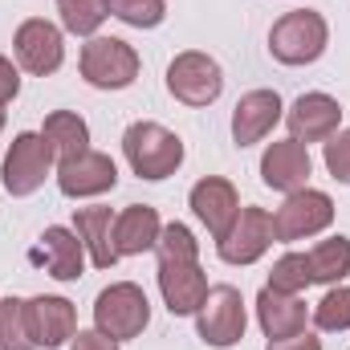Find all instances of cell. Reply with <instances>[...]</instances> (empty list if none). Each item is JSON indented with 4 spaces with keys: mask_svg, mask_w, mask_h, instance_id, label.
Listing matches in <instances>:
<instances>
[{
    "mask_svg": "<svg viewBox=\"0 0 350 350\" xmlns=\"http://www.w3.org/2000/svg\"><path fill=\"white\" fill-rule=\"evenodd\" d=\"M159 293H163V306L172 310L175 318H187L204 306L208 297V277L200 269V241L191 237L187 224H163L159 232Z\"/></svg>",
    "mask_w": 350,
    "mask_h": 350,
    "instance_id": "obj_1",
    "label": "cell"
},
{
    "mask_svg": "<svg viewBox=\"0 0 350 350\" xmlns=\"http://www.w3.org/2000/svg\"><path fill=\"white\" fill-rule=\"evenodd\" d=\"M122 155L139 179H167L183 163V139L163 122H131L122 135Z\"/></svg>",
    "mask_w": 350,
    "mask_h": 350,
    "instance_id": "obj_2",
    "label": "cell"
},
{
    "mask_svg": "<svg viewBox=\"0 0 350 350\" xmlns=\"http://www.w3.org/2000/svg\"><path fill=\"white\" fill-rule=\"evenodd\" d=\"M330 45V25L314 8H293L269 29V53L281 66H310L326 53Z\"/></svg>",
    "mask_w": 350,
    "mask_h": 350,
    "instance_id": "obj_3",
    "label": "cell"
},
{
    "mask_svg": "<svg viewBox=\"0 0 350 350\" xmlns=\"http://www.w3.org/2000/svg\"><path fill=\"white\" fill-rule=\"evenodd\" d=\"M147 322H151V301L135 281H118V285L102 289L94 301V330H102L114 342L139 338L147 330Z\"/></svg>",
    "mask_w": 350,
    "mask_h": 350,
    "instance_id": "obj_4",
    "label": "cell"
},
{
    "mask_svg": "<svg viewBox=\"0 0 350 350\" xmlns=\"http://www.w3.org/2000/svg\"><path fill=\"white\" fill-rule=\"evenodd\" d=\"M53 159H57V155H53V147L45 143L41 131H21V135L12 139L4 163H0V183H4V191H8V196H33V191L49 179Z\"/></svg>",
    "mask_w": 350,
    "mask_h": 350,
    "instance_id": "obj_5",
    "label": "cell"
},
{
    "mask_svg": "<svg viewBox=\"0 0 350 350\" xmlns=\"http://www.w3.org/2000/svg\"><path fill=\"white\" fill-rule=\"evenodd\" d=\"M78 66L94 90H126L139 78V53L122 37H90Z\"/></svg>",
    "mask_w": 350,
    "mask_h": 350,
    "instance_id": "obj_6",
    "label": "cell"
},
{
    "mask_svg": "<svg viewBox=\"0 0 350 350\" xmlns=\"http://www.w3.org/2000/svg\"><path fill=\"white\" fill-rule=\"evenodd\" d=\"M245 326H249V314H245V297L237 285H212L204 306L196 310V330L208 347L228 350L245 338Z\"/></svg>",
    "mask_w": 350,
    "mask_h": 350,
    "instance_id": "obj_7",
    "label": "cell"
},
{
    "mask_svg": "<svg viewBox=\"0 0 350 350\" xmlns=\"http://www.w3.org/2000/svg\"><path fill=\"white\" fill-rule=\"evenodd\" d=\"M167 90L183 106H212L224 94V70L216 57H208L200 49L175 53V62L167 66Z\"/></svg>",
    "mask_w": 350,
    "mask_h": 350,
    "instance_id": "obj_8",
    "label": "cell"
},
{
    "mask_svg": "<svg viewBox=\"0 0 350 350\" xmlns=\"http://www.w3.org/2000/svg\"><path fill=\"white\" fill-rule=\"evenodd\" d=\"M330 220H334V200L326 191H318V187H301V191L285 196V204L273 216V228H277V241L293 245V241L326 232Z\"/></svg>",
    "mask_w": 350,
    "mask_h": 350,
    "instance_id": "obj_9",
    "label": "cell"
},
{
    "mask_svg": "<svg viewBox=\"0 0 350 350\" xmlns=\"http://www.w3.org/2000/svg\"><path fill=\"white\" fill-rule=\"evenodd\" d=\"M12 53H16V66L33 78H49L62 70L66 62V37L57 25H49L45 16H33L16 29L12 37Z\"/></svg>",
    "mask_w": 350,
    "mask_h": 350,
    "instance_id": "obj_10",
    "label": "cell"
},
{
    "mask_svg": "<svg viewBox=\"0 0 350 350\" xmlns=\"http://www.w3.org/2000/svg\"><path fill=\"white\" fill-rule=\"evenodd\" d=\"M277 241V228H273V216L265 208H241V216L232 220L228 237L216 241V253L224 265H253L269 253V245Z\"/></svg>",
    "mask_w": 350,
    "mask_h": 350,
    "instance_id": "obj_11",
    "label": "cell"
},
{
    "mask_svg": "<svg viewBox=\"0 0 350 350\" xmlns=\"http://www.w3.org/2000/svg\"><path fill=\"white\" fill-rule=\"evenodd\" d=\"M25 322H29V338L37 350H57L78 334V310L66 297H29L25 301Z\"/></svg>",
    "mask_w": 350,
    "mask_h": 350,
    "instance_id": "obj_12",
    "label": "cell"
},
{
    "mask_svg": "<svg viewBox=\"0 0 350 350\" xmlns=\"http://www.w3.org/2000/svg\"><path fill=\"white\" fill-rule=\"evenodd\" d=\"M187 204H191L196 220L212 232V241H224L228 228H232V220L241 216V196H237V187H232L228 179H220V175H204V179L191 187Z\"/></svg>",
    "mask_w": 350,
    "mask_h": 350,
    "instance_id": "obj_13",
    "label": "cell"
},
{
    "mask_svg": "<svg viewBox=\"0 0 350 350\" xmlns=\"http://www.w3.org/2000/svg\"><path fill=\"white\" fill-rule=\"evenodd\" d=\"M114 183H118V167H114V159L102 155V151H82V155L57 163V187H62V196H70V200L106 196V191H114Z\"/></svg>",
    "mask_w": 350,
    "mask_h": 350,
    "instance_id": "obj_14",
    "label": "cell"
},
{
    "mask_svg": "<svg viewBox=\"0 0 350 350\" xmlns=\"http://www.w3.org/2000/svg\"><path fill=\"white\" fill-rule=\"evenodd\" d=\"M33 265H45V273L53 281H78L86 273V245L74 228H62V224H49L41 237H37V249L29 253Z\"/></svg>",
    "mask_w": 350,
    "mask_h": 350,
    "instance_id": "obj_15",
    "label": "cell"
},
{
    "mask_svg": "<svg viewBox=\"0 0 350 350\" xmlns=\"http://www.w3.org/2000/svg\"><path fill=\"white\" fill-rule=\"evenodd\" d=\"M285 122H289V139H297V143H326L338 131V122H342V106L330 94H301L285 110Z\"/></svg>",
    "mask_w": 350,
    "mask_h": 350,
    "instance_id": "obj_16",
    "label": "cell"
},
{
    "mask_svg": "<svg viewBox=\"0 0 350 350\" xmlns=\"http://www.w3.org/2000/svg\"><path fill=\"white\" fill-rule=\"evenodd\" d=\"M314 172V163H310V151H306V143H297V139H281V143H269V151L261 155V179L265 187H273V191H301L306 187V179Z\"/></svg>",
    "mask_w": 350,
    "mask_h": 350,
    "instance_id": "obj_17",
    "label": "cell"
},
{
    "mask_svg": "<svg viewBox=\"0 0 350 350\" xmlns=\"http://www.w3.org/2000/svg\"><path fill=\"white\" fill-rule=\"evenodd\" d=\"M281 114H285V106H281L277 90H249L237 102V110H232V139H237V147L261 143L265 135L281 122Z\"/></svg>",
    "mask_w": 350,
    "mask_h": 350,
    "instance_id": "obj_18",
    "label": "cell"
},
{
    "mask_svg": "<svg viewBox=\"0 0 350 350\" xmlns=\"http://www.w3.org/2000/svg\"><path fill=\"white\" fill-rule=\"evenodd\" d=\"M159 232H163V220L151 204H131L114 216V249L118 257H143L159 245Z\"/></svg>",
    "mask_w": 350,
    "mask_h": 350,
    "instance_id": "obj_19",
    "label": "cell"
},
{
    "mask_svg": "<svg viewBox=\"0 0 350 350\" xmlns=\"http://www.w3.org/2000/svg\"><path fill=\"white\" fill-rule=\"evenodd\" d=\"M306 301L297 293H277L265 285L257 293V322H261L265 338H289V334H301L306 330Z\"/></svg>",
    "mask_w": 350,
    "mask_h": 350,
    "instance_id": "obj_20",
    "label": "cell"
},
{
    "mask_svg": "<svg viewBox=\"0 0 350 350\" xmlns=\"http://www.w3.org/2000/svg\"><path fill=\"white\" fill-rule=\"evenodd\" d=\"M74 232L82 237L94 269H114L118 249H114V212L110 208H78L74 212Z\"/></svg>",
    "mask_w": 350,
    "mask_h": 350,
    "instance_id": "obj_21",
    "label": "cell"
},
{
    "mask_svg": "<svg viewBox=\"0 0 350 350\" xmlns=\"http://www.w3.org/2000/svg\"><path fill=\"white\" fill-rule=\"evenodd\" d=\"M41 135H45V143L53 147L57 163L90 151V126H86V118H82L78 110H53V114L45 118Z\"/></svg>",
    "mask_w": 350,
    "mask_h": 350,
    "instance_id": "obj_22",
    "label": "cell"
},
{
    "mask_svg": "<svg viewBox=\"0 0 350 350\" xmlns=\"http://www.w3.org/2000/svg\"><path fill=\"white\" fill-rule=\"evenodd\" d=\"M306 257H310V273H314L318 285H342V277L350 273V241L330 237V241L314 245Z\"/></svg>",
    "mask_w": 350,
    "mask_h": 350,
    "instance_id": "obj_23",
    "label": "cell"
},
{
    "mask_svg": "<svg viewBox=\"0 0 350 350\" xmlns=\"http://www.w3.org/2000/svg\"><path fill=\"white\" fill-rule=\"evenodd\" d=\"M62 12V29L78 33V37H94L102 29V21L110 16V0H57Z\"/></svg>",
    "mask_w": 350,
    "mask_h": 350,
    "instance_id": "obj_24",
    "label": "cell"
},
{
    "mask_svg": "<svg viewBox=\"0 0 350 350\" xmlns=\"http://www.w3.org/2000/svg\"><path fill=\"white\" fill-rule=\"evenodd\" d=\"M310 285H314V273H310V257L306 253H285L281 261H273L269 289H277V293H301Z\"/></svg>",
    "mask_w": 350,
    "mask_h": 350,
    "instance_id": "obj_25",
    "label": "cell"
},
{
    "mask_svg": "<svg viewBox=\"0 0 350 350\" xmlns=\"http://www.w3.org/2000/svg\"><path fill=\"white\" fill-rule=\"evenodd\" d=\"M0 350H37L33 338H29L21 297H0Z\"/></svg>",
    "mask_w": 350,
    "mask_h": 350,
    "instance_id": "obj_26",
    "label": "cell"
},
{
    "mask_svg": "<svg viewBox=\"0 0 350 350\" xmlns=\"http://www.w3.org/2000/svg\"><path fill=\"white\" fill-rule=\"evenodd\" d=\"M314 326L318 330H350V285H330L326 297L314 306Z\"/></svg>",
    "mask_w": 350,
    "mask_h": 350,
    "instance_id": "obj_27",
    "label": "cell"
},
{
    "mask_svg": "<svg viewBox=\"0 0 350 350\" xmlns=\"http://www.w3.org/2000/svg\"><path fill=\"white\" fill-rule=\"evenodd\" d=\"M110 16L131 29H155L167 16V0H110Z\"/></svg>",
    "mask_w": 350,
    "mask_h": 350,
    "instance_id": "obj_28",
    "label": "cell"
},
{
    "mask_svg": "<svg viewBox=\"0 0 350 350\" xmlns=\"http://www.w3.org/2000/svg\"><path fill=\"white\" fill-rule=\"evenodd\" d=\"M326 172L338 183H350V131H334L326 139Z\"/></svg>",
    "mask_w": 350,
    "mask_h": 350,
    "instance_id": "obj_29",
    "label": "cell"
},
{
    "mask_svg": "<svg viewBox=\"0 0 350 350\" xmlns=\"http://www.w3.org/2000/svg\"><path fill=\"white\" fill-rule=\"evenodd\" d=\"M16 94H21V70L0 53V106H8Z\"/></svg>",
    "mask_w": 350,
    "mask_h": 350,
    "instance_id": "obj_30",
    "label": "cell"
},
{
    "mask_svg": "<svg viewBox=\"0 0 350 350\" xmlns=\"http://www.w3.org/2000/svg\"><path fill=\"white\" fill-rule=\"evenodd\" d=\"M70 350H118V342L106 338L102 330H78V334L70 338Z\"/></svg>",
    "mask_w": 350,
    "mask_h": 350,
    "instance_id": "obj_31",
    "label": "cell"
},
{
    "mask_svg": "<svg viewBox=\"0 0 350 350\" xmlns=\"http://www.w3.org/2000/svg\"><path fill=\"white\" fill-rule=\"evenodd\" d=\"M265 350H322V338H314L310 330H301V334H289V338H269Z\"/></svg>",
    "mask_w": 350,
    "mask_h": 350,
    "instance_id": "obj_32",
    "label": "cell"
},
{
    "mask_svg": "<svg viewBox=\"0 0 350 350\" xmlns=\"http://www.w3.org/2000/svg\"><path fill=\"white\" fill-rule=\"evenodd\" d=\"M0 131H4V110H0Z\"/></svg>",
    "mask_w": 350,
    "mask_h": 350,
    "instance_id": "obj_33",
    "label": "cell"
}]
</instances>
